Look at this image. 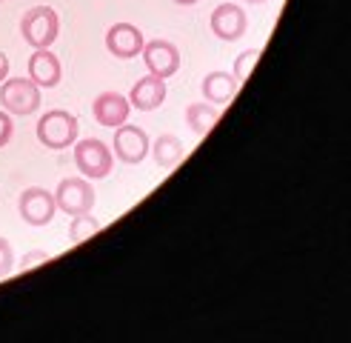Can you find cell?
Instances as JSON below:
<instances>
[{
    "label": "cell",
    "mask_w": 351,
    "mask_h": 343,
    "mask_svg": "<svg viewBox=\"0 0 351 343\" xmlns=\"http://www.w3.org/2000/svg\"><path fill=\"white\" fill-rule=\"evenodd\" d=\"M40 86L32 78H9L0 83V106L14 117H26L40 109Z\"/></svg>",
    "instance_id": "1"
},
{
    "label": "cell",
    "mask_w": 351,
    "mask_h": 343,
    "mask_svg": "<svg viewBox=\"0 0 351 343\" xmlns=\"http://www.w3.org/2000/svg\"><path fill=\"white\" fill-rule=\"evenodd\" d=\"M21 34L32 49H49L60 34V17L51 6H34L23 14Z\"/></svg>",
    "instance_id": "2"
},
{
    "label": "cell",
    "mask_w": 351,
    "mask_h": 343,
    "mask_svg": "<svg viewBox=\"0 0 351 343\" xmlns=\"http://www.w3.org/2000/svg\"><path fill=\"white\" fill-rule=\"evenodd\" d=\"M77 129H80V123L72 112L55 109V112H46L38 120V141L46 149H69L77 141Z\"/></svg>",
    "instance_id": "3"
},
{
    "label": "cell",
    "mask_w": 351,
    "mask_h": 343,
    "mask_svg": "<svg viewBox=\"0 0 351 343\" xmlns=\"http://www.w3.org/2000/svg\"><path fill=\"white\" fill-rule=\"evenodd\" d=\"M75 166L83 178L89 180H103L109 178V172L114 166L112 149L97 141V137H86V141H75Z\"/></svg>",
    "instance_id": "4"
},
{
    "label": "cell",
    "mask_w": 351,
    "mask_h": 343,
    "mask_svg": "<svg viewBox=\"0 0 351 343\" xmlns=\"http://www.w3.org/2000/svg\"><path fill=\"white\" fill-rule=\"evenodd\" d=\"M55 203H58V209L66 212L69 217L92 212L95 189H92L89 178H66V180H60V186L55 189Z\"/></svg>",
    "instance_id": "5"
},
{
    "label": "cell",
    "mask_w": 351,
    "mask_h": 343,
    "mask_svg": "<svg viewBox=\"0 0 351 343\" xmlns=\"http://www.w3.org/2000/svg\"><path fill=\"white\" fill-rule=\"evenodd\" d=\"M140 58H143L149 75H157L163 80H169L171 75H178V69H180V49L174 46L171 40H163V38L146 40L143 49H140Z\"/></svg>",
    "instance_id": "6"
},
{
    "label": "cell",
    "mask_w": 351,
    "mask_h": 343,
    "mask_svg": "<svg viewBox=\"0 0 351 343\" xmlns=\"http://www.w3.org/2000/svg\"><path fill=\"white\" fill-rule=\"evenodd\" d=\"M112 149H114V154H117L120 163L137 166L140 161H146V154H149V149H152V141H149V134L140 129V126L123 123V126L114 129Z\"/></svg>",
    "instance_id": "7"
},
{
    "label": "cell",
    "mask_w": 351,
    "mask_h": 343,
    "mask_svg": "<svg viewBox=\"0 0 351 343\" xmlns=\"http://www.w3.org/2000/svg\"><path fill=\"white\" fill-rule=\"evenodd\" d=\"M21 217L29 223V226H49L51 217L58 212V203H55V192L49 189H40V186H32L21 195Z\"/></svg>",
    "instance_id": "8"
},
{
    "label": "cell",
    "mask_w": 351,
    "mask_h": 343,
    "mask_svg": "<svg viewBox=\"0 0 351 343\" xmlns=\"http://www.w3.org/2000/svg\"><path fill=\"white\" fill-rule=\"evenodd\" d=\"M245 29H249V17H245V12L237 6V3H220L215 6L212 12V34L226 43L232 40H240Z\"/></svg>",
    "instance_id": "9"
},
{
    "label": "cell",
    "mask_w": 351,
    "mask_h": 343,
    "mask_svg": "<svg viewBox=\"0 0 351 343\" xmlns=\"http://www.w3.org/2000/svg\"><path fill=\"white\" fill-rule=\"evenodd\" d=\"M146 38L134 23H114L109 32H106V49L112 58H120V60H132L140 55Z\"/></svg>",
    "instance_id": "10"
},
{
    "label": "cell",
    "mask_w": 351,
    "mask_h": 343,
    "mask_svg": "<svg viewBox=\"0 0 351 343\" xmlns=\"http://www.w3.org/2000/svg\"><path fill=\"white\" fill-rule=\"evenodd\" d=\"M129 112H132V103L129 97H123L117 92H103L95 97L92 103V115L100 126H109V129H117L129 120Z\"/></svg>",
    "instance_id": "11"
},
{
    "label": "cell",
    "mask_w": 351,
    "mask_h": 343,
    "mask_svg": "<svg viewBox=\"0 0 351 343\" xmlns=\"http://www.w3.org/2000/svg\"><path fill=\"white\" fill-rule=\"evenodd\" d=\"M166 92H169V86H166L163 78L146 75V78H140V80L132 86L129 103H132L134 109H140V112H154V109L166 100Z\"/></svg>",
    "instance_id": "12"
},
{
    "label": "cell",
    "mask_w": 351,
    "mask_h": 343,
    "mask_svg": "<svg viewBox=\"0 0 351 343\" xmlns=\"http://www.w3.org/2000/svg\"><path fill=\"white\" fill-rule=\"evenodd\" d=\"M60 60L55 51L49 49H34L32 58H29V78L40 86V89H55V86L60 83Z\"/></svg>",
    "instance_id": "13"
},
{
    "label": "cell",
    "mask_w": 351,
    "mask_h": 343,
    "mask_svg": "<svg viewBox=\"0 0 351 343\" xmlns=\"http://www.w3.org/2000/svg\"><path fill=\"white\" fill-rule=\"evenodd\" d=\"M237 80H234V75H229V72H208L206 78H203V97L212 103V106H226L232 97H234V92H237Z\"/></svg>",
    "instance_id": "14"
},
{
    "label": "cell",
    "mask_w": 351,
    "mask_h": 343,
    "mask_svg": "<svg viewBox=\"0 0 351 343\" xmlns=\"http://www.w3.org/2000/svg\"><path fill=\"white\" fill-rule=\"evenodd\" d=\"M152 158H154V163L160 166V169H174V166H180V161L186 158V146H183V141L178 134H160L157 141L152 143Z\"/></svg>",
    "instance_id": "15"
},
{
    "label": "cell",
    "mask_w": 351,
    "mask_h": 343,
    "mask_svg": "<svg viewBox=\"0 0 351 343\" xmlns=\"http://www.w3.org/2000/svg\"><path fill=\"white\" fill-rule=\"evenodd\" d=\"M217 120H220V109L212 106V103H191V106H186V126L197 137H206Z\"/></svg>",
    "instance_id": "16"
},
{
    "label": "cell",
    "mask_w": 351,
    "mask_h": 343,
    "mask_svg": "<svg viewBox=\"0 0 351 343\" xmlns=\"http://www.w3.org/2000/svg\"><path fill=\"white\" fill-rule=\"evenodd\" d=\"M97 232H100V220L92 217L89 212H86V215H75L72 223H69V240H72V244H83V240H89Z\"/></svg>",
    "instance_id": "17"
},
{
    "label": "cell",
    "mask_w": 351,
    "mask_h": 343,
    "mask_svg": "<svg viewBox=\"0 0 351 343\" xmlns=\"http://www.w3.org/2000/svg\"><path fill=\"white\" fill-rule=\"evenodd\" d=\"M257 60H260V49H245L243 55H237V58H234V72H232L234 80H237V83L249 80V75L254 72Z\"/></svg>",
    "instance_id": "18"
},
{
    "label": "cell",
    "mask_w": 351,
    "mask_h": 343,
    "mask_svg": "<svg viewBox=\"0 0 351 343\" xmlns=\"http://www.w3.org/2000/svg\"><path fill=\"white\" fill-rule=\"evenodd\" d=\"M14 269V252L9 246L6 237H0V278H6V274H12Z\"/></svg>",
    "instance_id": "19"
},
{
    "label": "cell",
    "mask_w": 351,
    "mask_h": 343,
    "mask_svg": "<svg viewBox=\"0 0 351 343\" xmlns=\"http://www.w3.org/2000/svg\"><path fill=\"white\" fill-rule=\"evenodd\" d=\"M14 137V123H12V115L6 109H0V149L9 146V141Z\"/></svg>",
    "instance_id": "20"
},
{
    "label": "cell",
    "mask_w": 351,
    "mask_h": 343,
    "mask_svg": "<svg viewBox=\"0 0 351 343\" xmlns=\"http://www.w3.org/2000/svg\"><path fill=\"white\" fill-rule=\"evenodd\" d=\"M49 261V252H43V249H34V252H29V255H23V261H21V272H26V269H34V266H40V263H46Z\"/></svg>",
    "instance_id": "21"
},
{
    "label": "cell",
    "mask_w": 351,
    "mask_h": 343,
    "mask_svg": "<svg viewBox=\"0 0 351 343\" xmlns=\"http://www.w3.org/2000/svg\"><path fill=\"white\" fill-rule=\"evenodd\" d=\"M6 78H9V58L0 51V83H3Z\"/></svg>",
    "instance_id": "22"
},
{
    "label": "cell",
    "mask_w": 351,
    "mask_h": 343,
    "mask_svg": "<svg viewBox=\"0 0 351 343\" xmlns=\"http://www.w3.org/2000/svg\"><path fill=\"white\" fill-rule=\"evenodd\" d=\"M174 3H180V6H195V3H200V0H174Z\"/></svg>",
    "instance_id": "23"
},
{
    "label": "cell",
    "mask_w": 351,
    "mask_h": 343,
    "mask_svg": "<svg viewBox=\"0 0 351 343\" xmlns=\"http://www.w3.org/2000/svg\"><path fill=\"white\" fill-rule=\"evenodd\" d=\"M245 3H266V0H245Z\"/></svg>",
    "instance_id": "24"
}]
</instances>
